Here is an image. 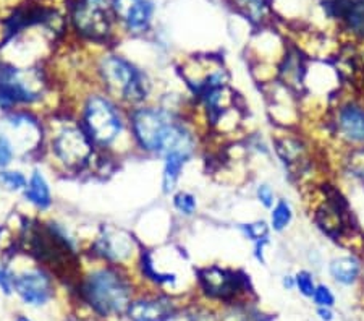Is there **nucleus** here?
<instances>
[{"label":"nucleus","instance_id":"1","mask_svg":"<svg viewBox=\"0 0 364 321\" xmlns=\"http://www.w3.org/2000/svg\"><path fill=\"white\" fill-rule=\"evenodd\" d=\"M128 125L134 146L144 153L161 157L173 151L190 156L196 153V133L172 107H133L128 112Z\"/></svg>","mask_w":364,"mask_h":321},{"label":"nucleus","instance_id":"2","mask_svg":"<svg viewBox=\"0 0 364 321\" xmlns=\"http://www.w3.org/2000/svg\"><path fill=\"white\" fill-rule=\"evenodd\" d=\"M132 294L130 279L115 265L97 268L80 283L81 299L101 317L127 313Z\"/></svg>","mask_w":364,"mask_h":321},{"label":"nucleus","instance_id":"3","mask_svg":"<svg viewBox=\"0 0 364 321\" xmlns=\"http://www.w3.org/2000/svg\"><path fill=\"white\" fill-rule=\"evenodd\" d=\"M97 77L104 93L117 102L127 104L130 109L143 106L151 93V81L144 70L138 68L127 57L109 54L97 63Z\"/></svg>","mask_w":364,"mask_h":321},{"label":"nucleus","instance_id":"4","mask_svg":"<svg viewBox=\"0 0 364 321\" xmlns=\"http://www.w3.org/2000/svg\"><path fill=\"white\" fill-rule=\"evenodd\" d=\"M80 124L96 148L109 151L125 133L127 119L115 99L105 93H91L83 102Z\"/></svg>","mask_w":364,"mask_h":321},{"label":"nucleus","instance_id":"5","mask_svg":"<svg viewBox=\"0 0 364 321\" xmlns=\"http://www.w3.org/2000/svg\"><path fill=\"white\" fill-rule=\"evenodd\" d=\"M46 135L47 151L67 172L76 174L91 164L96 146L86 135L80 122L60 120L54 124L52 130L46 128Z\"/></svg>","mask_w":364,"mask_h":321},{"label":"nucleus","instance_id":"6","mask_svg":"<svg viewBox=\"0 0 364 321\" xmlns=\"http://www.w3.org/2000/svg\"><path fill=\"white\" fill-rule=\"evenodd\" d=\"M319 201L313 208L314 224L331 241L348 245V241H353L358 231L348 198L336 185L328 184L319 186Z\"/></svg>","mask_w":364,"mask_h":321},{"label":"nucleus","instance_id":"7","mask_svg":"<svg viewBox=\"0 0 364 321\" xmlns=\"http://www.w3.org/2000/svg\"><path fill=\"white\" fill-rule=\"evenodd\" d=\"M326 128L343 153L364 148V98L340 93L327 109Z\"/></svg>","mask_w":364,"mask_h":321},{"label":"nucleus","instance_id":"8","mask_svg":"<svg viewBox=\"0 0 364 321\" xmlns=\"http://www.w3.org/2000/svg\"><path fill=\"white\" fill-rule=\"evenodd\" d=\"M47 78L38 67L0 63V109L11 112L20 106H33L44 98Z\"/></svg>","mask_w":364,"mask_h":321},{"label":"nucleus","instance_id":"9","mask_svg":"<svg viewBox=\"0 0 364 321\" xmlns=\"http://www.w3.org/2000/svg\"><path fill=\"white\" fill-rule=\"evenodd\" d=\"M112 0H76L70 10L72 25L80 36L105 43L112 34Z\"/></svg>","mask_w":364,"mask_h":321},{"label":"nucleus","instance_id":"10","mask_svg":"<svg viewBox=\"0 0 364 321\" xmlns=\"http://www.w3.org/2000/svg\"><path fill=\"white\" fill-rule=\"evenodd\" d=\"M274 138V153L291 179L303 180L313 169V149L295 130H284Z\"/></svg>","mask_w":364,"mask_h":321},{"label":"nucleus","instance_id":"11","mask_svg":"<svg viewBox=\"0 0 364 321\" xmlns=\"http://www.w3.org/2000/svg\"><path fill=\"white\" fill-rule=\"evenodd\" d=\"M340 93H342V72L321 58L309 60L304 73L301 99L324 101L328 109Z\"/></svg>","mask_w":364,"mask_h":321},{"label":"nucleus","instance_id":"12","mask_svg":"<svg viewBox=\"0 0 364 321\" xmlns=\"http://www.w3.org/2000/svg\"><path fill=\"white\" fill-rule=\"evenodd\" d=\"M199 288L210 299L233 300L248 290L250 279L242 271L228 270L220 266H208L196 271Z\"/></svg>","mask_w":364,"mask_h":321},{"label":"nucleus","instance_id":"13","mask_svg":"<svg viewBox=\"0 0 364 321\" xmlns=\"http://www.w3.org/2000/svg\"><path fill=\"white\" fill-rule=\"evenodd\" d=\"M181 78L191 91V95L198 99L205 91L214 88L230 85V75L224 67V63L213 57H198L193 58L180 70Z\"/></svg>","mask_w":364,"mask_h":321},{"label":"nucleus","instance_id":"14","mask_svg":"<svg viewBox=\"0 0 364 321\" xmlns=\"http://www.w3.org/2000/svg\"><path fill=\"white\" fill-rule=\"evenodd\" d=\"M92 253L109 265L119 266L130 260L138 250L136 238L130 232L112 226H102L91 245Z\"/></svg>","mask_w":364,"mask_h":321},{"label":"nucleus","instance_id":"15","mask_svg":"<svg viewBox=\"0 0 364 321\" xmlns=\"http://www.w3.org/2000/svg\"><path fill=\"white\" fill-rule=\"evenodd\" d=\"M267 93V107L272 120L284 130H295L301 120V96L280 81L264 85Z\"/></svg>","mask_w":364,"mask_h":321},{"label":"nucleus","instance_id":"16","mask_svg":"<svg viewBox=\"0 0 364 321\" xmlns=\"http://www.w3.org/2000/svg\"><path fill=\"white\" fill-rule=\"evenodd\" d=\"M15 292L28 305L39 307L54 295V283L44 268H31L15 278Z\"/></svg>","mask_w":364,"mask_h":321},{"label":"nucleus","instance_id":"17","mask_svg":"<svg viewBox=\"0 0 364 321\" xmlns=\"http://www.w3.org/2000/svg\"><path fill=\"white\" fill-rule=\"evenodd\" d=\"M326 15L337 20L346 33L364 41V0H324Z\"/></svg>","mask_w":364,"mask_h":321},{"label":"nucleus","instance_id":"18","mask_svg":"<svg viewBox=\"0 0 364 321\" xmlns=\"http://www.w3.org/2000/svg\"><path fill=\"white\" fill-rule=\"evenodd\" d=\"M112 10L128 31L143 33L151 25L154 5L149 0H112Z\"/></svg>","mask_w":364,"mask_h":321},{"label":"nucleus","instance_id":"19","mask_svg":"<svg viewBox=\"0 0 364 321\" xmlns=\"http://www.w3.org/2000/svg\"><path fill=\"white\" fill-rule=\"evenodd\" d=\"M306 67L308 57L303 54L301 49L290 46V48H287L284 57H282L277 65V81L301 96Z\"/></svg>","mask_w":364,"mask_h":321},{"label":"nucleus","instance_id":"20","mask_svg":"<svg viewBox=\"0 0 364 321\" xmlns=\"http://www.w3.org/2000/svg\"><path fill=\"white\" fill-rule=\"evenodd\" d=\"M327 271L333 283L340 285H353L358 281H361L363 255L355 252L338 255L328 261Z\"/></svg>","mask_w":364,"mask_h":321},{"label":"nucleus","instance_id":"21","mask_svg":"<svg viewBox=\"0 0 364 321\" xmlns=\"http://www.w3.org/2000/svg\"><path fill=\"white\" fill-rule=\"evenodd\" d=\"M127 315L132 321H170L175 317V307L168 299H141L132 302Z\"/></svg>","mask_w":364,"mask_h":321},{"label":"nucleus","instance_id":"22","mask_svg":"<svg viewBox=\"0 0 364 321\" xmlns=\"http://www.w3.org/2000/svg\"><path fill=\"white\" fill-rule=\"evenodd\" d=\"M23 196L39 211H46L52 206V191L49 182L39 169H34L28 179V186L23 191Z\"/></svg>","mask_w":364,"mask_h":321},{"label":"nucleus","instance_id":"23","mask_svg":"<svg viewBox=\"0 0 364 321\" xmlns=\"http://www.w3.org/2000/svg\"><path fill=\"white\" fill-rule=\"evenodd\" d=\"M193 156L178 153V151H173V153H168L162 157L164 159V167H162V191L166 195L175 194V189H177V184L183 174L185 166L190 162Z\"/></svg>","mask_w":364,"mask_h":321},{"label":"nucleus","instance_id":"24","mask_svg":"<svg viewBox=\"0 0 364 321\" xmlns=\"http://www.w3.org/2000/svg\"><path fill=\"white\" fill-rule=\"evenodd\" d=\"M293 218H295L293 204L289 200H285V198H279L277 203L271 209V213H269V226H271V231L277 233L287 231L293 223Z\"/></svg>","mask_w":364,"mask_h":321},{"label":"nucleus","instance_id":"25","mask_svg":"<svg viewBox=\"0 0 364 321\" xmlns=\"http://www.w3.org/2000/svg\"><path fill=\"white\" fill-rule=\"evenodd\" d=\"M342 169L350 180H353L358 185H364V148L343 153Z\"/></svg>","mask_w":364,"mask_h":321},{"label":"nucleus","instance_id":"26","mask_svg":"<svg viewBox=\"0 0 364 321\" xmlns=\"http://www.w3.org/2000/svg\"><path fill=\"white\" fill-rule=\"evenodd\" d=\"M228 2L252 23H262L269 14L267 0H228Z\"/></svg>","mask_w":364,"mask_h":321},{"label":"nucleus","instance_id":"27","mask_svg":"<svg viewBox=\"0 0 364 321\" xmlns=\"http://www.w3.org/2000/svg\"><path fill=\"white\" fill-rule=\"evenodd\" d=\"M240 231L243 232L246 238H250L252 243H261V242H269V236H271V226L266 221H255V223L242 224L240 226Z\"/></svg>","mask_w":364,"mask_h":321},{"label":"nucleus","instance_id":"28","mask_svg":"<svg viewBox=\"0 0 364 321\" xmlns=\"http://www.w3.org/2000/svg\"><path fill=\"white\" fill-rule=\"evenodd\" d=\"M173 208L177 209L178 214L185 216V218H193L198 211V200L196 196L190 194V191L178 190L173 194Z\"/></svg>","mask_w":364,"mask_h":321},{"label":"nucleus","instance_id":"29","mask_svg":"<svg viewBox=\"0 0 364 321\" xmlns=\"http://www.w3.org/2000/svg\"><path fill=\"white\" fill-rule=\"evenodd\" d=\"M0 184L11 191H25L28 186V179L26 175L20 171H9V169H4V171H0Z\"/></svg>","mask_w":364,"mask_h":321},{"label":"nucleus","instance_id":"30","mask_svg":"<svg viewBox=\"0 0 364 321\" xmlns=\"http://www.w3.org/2000/svg\"><path fill=\"white\" fill-rule=\"evenodd\" d=\"M295 283H296V289L299 290V294L304 297H313L316 288H318V284H316V279H314V274L308 270L298 271L295 274Z\"/></svg>","mask_w":364,"mask_h":321},{"label":"nucleus","instance_id":"31","mask_svg":"<svg viewBox=\"0 0 364 321\" xmlns=\"http://www.w3.org/2000/svg\"><path fill=\"white\" fill-rule=\"evenodd\" d=\"M255 195H256V200L259 201L261 206L269 209V211H271V209L274 208V204L277 203V200H279L272 186L269 184H264V182L256 186Z\"/></svg>","mask_w":364,"mask_h":321},{"label":"nucleus","instance_id":"32","mask_svg":"<svg viewBox=\"0 0 364 321\" xmlns=\"http://www.w3.org/2000/svg\"><path fill=\"white\" fill-rule=\"evenodd\" d=\"M311 299L316 303V307L333 308V305H336V295H333L332 289L327 284H318Z\"/></svg>","mask_w":364,"mask_h":321},{"label":"nucleus","instance_id":"33","mask_svg":"<svg viewBox=\"0 0 364 321\" xmlns=\"http://www.w3.org/2000/svg\"><path fill=\"white\" fill-rule=\"evenodd\" d=\"M15 157L14 143L7 137L0 135V171L7 169Z\"/></svg>","mask_w":364,"mask_h":321},{"label":"nucleus","instance_id":"34","mask_svg":"<svg viewBox=\"0 0 364 321\" xmlns=\"http://www.w3.org/2000/svg\"><path fill=\"white\" fill-rule=\"evenodd\" d=\"M15 278L16 276L9 268L0 266V289L4 290V294L10 295L15 290Z\"/></svg>","mask_w":364,"mask_h":321},{"label":"nucleus","instance_id":"35","mask_svg":"<svg viewBox=\"0 0 364 321\" xmlns=\"http://www.w3.org/2000/svg\"><path fill=\"white\" fill-rule=\"evenodd\" d=\"M318 317H319L322 321H332V320H333L332 308H328V307H318Z\"/></svg>","mask_w":364,"mask_h":321},{"label":"nucleus","instance_id":"36","mask_svg":"<svg viewBox=\"0 0 364 321\" xmlns=\"http://www.w3.org/2000/svg\"><path fill=\"white\" fill-rule=\"evenodd\" d=\"M282 285L287 290H291V289H296V283H295V276H291V274H287V276H284V279H282Z\"/></svg>","mask_w":364,"mask_h":321},{"label":"nucleus","instance_id":"37","mask_svg":"<svg viewBox=\"0 0 364 321\" xmlns=\"http://www.w3.org/2000/svg\"><path fill=\"white\" fill-rule=\"evenodd\" d=\"M16 321H31V320L26 318V317H18V318H16Z\"/></svg>","mask_w":364,"mask_h":321}]
</instances>
